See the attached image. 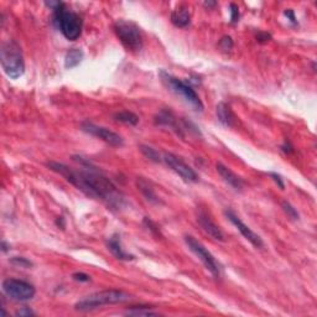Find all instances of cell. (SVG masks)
<instances>
[{
	"instance_id": "6da1fadb",
	"label": "cell",
	"mask_w": 317,
	"mask_h": 317,
	"mask_svg": "<svg viewBox=\"0 0 317 317\" xmlns=\"http://www.w3.org/2000/svg\"><path fill=\"white\" fill-rule=\"evenodd\" d=\"M74 160L81 164L82 167L74 168L56 161L47 162L46 166L54 173L65 177L66 181L82 191L87 196L103 201L110 207L120 208L123 206L124 197L121 192L100 168L95 167L89 160L81 156H74Z\"/></svg>"
},
{
	"instance_id": "7a4b0ae2",
	"label": "cell",
	"mask_w": 317,
	"mask_h": 317,
	"mask_svg": "<svg viewBox=\"0 0 317 317\" xmlns=\"http://www.w3.org/2000/svg\"><path fill=\"white\" fill-rule=\"evenodd\" d=\"M0 62L5 75L11 80H17L25 74V61L21 47L14 40H8L2 45Z\"/></svg>"
},
{
	"instance_id": "3957f363",
	"label": "cell",
	"mask_w": 317,
	"mask_h": 317,
	"mask_svg": "<svg viewBox=\"0 0 317 317\" xmlns=\"http://www.w3.org/2000/svg\"><path fill=\"white\" fill-rule=\"evenodd\" d=\"M130 299L129 294L117 289L102 290V291L93 292L91 295L86 296L82 300L77 301L75 305V310L80 312H87V311L97 310L106 305H115L126 302Z\"/></svg>"
},
{
	"instance_id": "277c9868",
	"label": "cell",
	"mask_w": 317,
	"mask_h": 317,
	"mask_svg": "<svg viewBox=\"0 0 317 317\" xmlns=\"http://www.w3.org/2000/svg\"><path fill=\"white\" fill-rule=\"evenodd\" d=\"M54 24L69 41H75L82 34L83 20L75 11L66 8L65 3L54 10Z\"/></svg>"
},
{
	"instance_id": "5b68a950",
	"label": "cell",
	"mask_w": 317,
	"mask_h": 317,
	"mask_svg": "<svg viewBox=\"0 0 317 317\" xmlns=\"http://www.w3.org/2000/svg\"><path fill=\"white\" fill-rule=\"evenodd\" d=\"M114 33L121 45L130 52H139L142 48V35L140 28L130 20H117L114 22Z\"/></svg>"
},
{
	"instance_id": "8992f818",
	"label": "cell",
	"mask_w": 317,
	"mask_h": 317,
	"mask_svg": "<svg viewBox=\"0 0 317 317\" xmlns=\"http://www.w3.org/2000/svg\"><path fill=\"white\" fill-rule=\"evenodd\" d=\"M160 75H161L162 81H164L165 84H166L171 91L176 93V94L180 95L181 98H184V100L187 102L196 112H202L205 106H203L200 95L194 92V89L192 88L190 84H187L182 80H180V78L174 77V76L168 75L164 71H162Z\"/></svg>"
},
{
	"instance_id": "52a82bcc",
	"label": "cell",
	"mask_w": 317,
	"mask_h": 317,
	"mask_svg": "<svg viewBox=\"0 0 317 317\" xmlns=\"http://www.w3.org/2000/svg\"><path fill=\"white\" fill-rule=\"evenodd\" d=\"M185 243H186V246L188 247V249H190V251L193 253V254L196 255L201 261H202L203 265H205L206 269H207L208 272L213 275V278H216V279L220 278V275H221L220 264H218L216 258L212 255V253L207 251V248H206L202 243L199 242L196 238L192 237V235H186Z\"/></svg>"
},
{
	"instance_id": "ba28073f",
	"label": "cell",
	"mask_w": 317,
	"mask_h": 317,
	"mask_svg": "<svg viewBox=\"0 0 317 317\" xmlns=\"http://www.w3.org/2000/svg\"><path fill=\"white\" fill-rule=\"evenodd\" d=\"M2 287L5 295L15 301H29L34 299L36 294V289L33 284L20 279H5Z\"/></svg>"
},
{
	"instance_id": "9c48e42d",
	"label": "cell",
	"mask_w": 317,
	"mask_h": 317,
	"mask_svg": "<svg viewBox=\"0 0 317 317\" xmlns=\"http://www.w3.org/2000/svg\"><path fill=\"white\" fill-rule=\"evenodd\" d=\"M81 129L83 130L84 133L89 134V135L95 136V138L101 139L107 144H109L110 147L114 148H120L124 145V139L121 138L119 134L115 132H112V130L108 129L106 127H101L97 126V124L92 123V121H83L81 124Z\"/></svg>"
},
{
	"instance_id": "30bf717a",
	"label": "cell",
	"mask_w": 317,
	"mask_h": 317,
	"mask_svg": "<svg viewBox=\"0 0 317 317\" xmlns=\"http://www.w3.org/2000/svg\"><path fill=\"white\" fill-rule=\"evenodd\" d=\"M162 162H165L174 173H176L177 175L181 177L182 180H185V181L187 182L199 181V175H197L196 171H194L191 166H188L184 160L180 159L179 156L175 155V154L173 153L162 154Z\"/></svg>"
},
{
	"instance_id": "8fae6325",
	"label": "cell",
	"mask_w": 317,
	"mask_h": 317,
	"mask_svg": "<svg viewBox=\"0 0 317 317\" xmlns=\"http://www.w3.org/2000/svg\"><path fill=\"white\" fill-rule=\"evenodd\" d=\"M226 216L229 220V222H231L232 225H233L235 228L240 232V234H242L243 237L252 244V246H254L255 248H263L264 247L263 239H261V238L259 237L254 231H252V229L249 228V227L247 226L246 223H244L243 221L240 220V218L238 217L233 211H232V209H227Z\"/></svg>"
},
{
	"instance_id": "7c38bea8",
	"label": "cell",
	"mask_w": 317,
	"mask_h": 317,
	"mask_svg": "<svg viewBox=\"0 0 317 317\" xmlns=\"http://www.w3.org/2000/svg\"><path fill=\"white\" fill-rule=\"evenodd\" d=\"M197 222L201 226V228L207 233L212 239L218 240V242H225V234L221 231V228L216 223L212 221V218L208 216V213L203 209H200L197 212Z\"/></svg>"
},
{
	"instance_id": "4fadbf2b",
	"label": "cell",
	"mask_w": 317,
	"mask_h": 317,
	"mask_svg": "<svg viewBox=\"0 0 317 317\" xmlns=\"http://www.w3.org/2000/svg\"><path fill=\"white\" fill-rule=\"evenodd\" d=\"M217 173L220 174V176L222 177L223 181L226 184H228L232 188H234L235 191H242L244 188V181L242 177H239L237 174L233 173L229 167H227L226 165H223L222 162H217L216 165Z\"/></svg>"
},
{
	"instance_id": "5bb4252c",
	"label": "cell",
	"mask_w": 317,
	"mask_h": 317,
	"mask_svg": "<svg viewBox=\"0 0 317 317\" xmlns=\"http://www.w3.org/2000/svg\"><path fill=\"white\" fill-rule=\"evenodd\" d=\"M155 124L162 127H168L174 130V132L179 134V135L184 136L182 134V129L179 126V121H177V118L174 115V113L171 110L167 109H162L156 114L155 117Z\"/></svg>"
},
{
	"instance_id": "9a60e30c",
	"label": "cell",
	"mask_w": 317,
	"mask_h": 317,
	"mask_svg": "<svg viewBox=\"0 0 317 317\" xmlns=\"http://www.w3.org/2000/svg\"><path fill=\"white\" fill-rule=\"evenodd\" d=\"M107 246H108V249L110 251V253H112L115 258L119 259V260L128 261V260H133L134 259V255L129 254V253H127L123 249V247H121V243H120V237H119L118 234L112 235V237L108 239V242H107Z\"/></svg>"
},
{
	"instance_id": "2e32d148",
	"label": "cell",
	"mask_w": 317,
	"mask_h": 317,
	"mask_svg": "<svg viewBox=\"0 0 317 317\" xmlns=\"http://www.w3.org/2000/svg\"><path fill=\"white\" fill-rule=\"evenodd\" d=\"M136 186H138V190L141 192V194L145 197L148 202L153 203V205H159L160 200L150 181H148L144 177H138L136 179Z\"/></svg>"
},
{
	"instance_id": "e0dca14e",
	"label": "cell",
	"mask_w": 317,
	"mask_h": 317,
	"mask_svg": "<svg viewBox=\"0 0 317 317\" xmlns=\"http://www.w3.org/2000/svg\"><path fill=\"white\" fill-rule=\"evenodd\" d=\"M216 114L218 120L226 127H234L235 126V115L233 110L227 103H220L216 108Z\"/></svg>"
},
{
	"instance_id": "ac0fdd59",
	"label": "cell",
	"mask_w": 317,
	"mask_h": 317,
	"mask_svg": "<svg viewBox=\"0 0 317 317\" xmlns=\"http://www.w3.org/2000/svg\"><path fill=\"white\" fill-rule=\"evenodd\" d=\"M171 22L176 26V28L184 29L186 26L190 25L191 22V15L190 11L186 7H179L171 13Z\"/></svg>"
},
{
	"instance_id": "d6986e66",
	"label": "cell",
	"mask_w": 317,
	"mask_h": 317,
	"mask_svg": "<svg viewBox=\"0 0 317 317\" xmlns=\"http://www.w3.org/2000/svg\"><path fill=\"white\" fill-rule=\"evenodd\" d=\"M83 56V51L81 48H71V50L67 51L65 56V67L68 69L75 68L82 62Z\"/></svg>"
},
{
	"instance_id": "ffe728a7",
	"label": "cell",
	"mask_w": 317,
	"mask_h": 317,
	"mask_svg": "<svg viewBox=\"0 0 317 317\" xmlns=\"http://www.w3.org/2000/svg\"><path fill=\"white\" fill-rule=\"evenodd\" d=\"M114 120L119 121V123L127 124V126H136L139 123V117L135 113L129 112V110H123V112H118L114 114Z\"/></svg>"
},
{
	"instance_id": "44dd1931",
	"label": "cell",
	"mask_w": 317,
	"mask_h": 317,
	"mask_svg": "<svg viewBox=\"0 0 317 317\" xmlns=\"http://www.w3.org/2000/svg\"><path fill=\"white\" fill-rule=\"evenodd\" d=\"M127 315L129 316H159L160 313L158 311H154L153 307L150 306H130L129 309L126 311Z\"/></svg>"
},
{
	"instance_id": "7402d4cb",
	"label": "cell",
	"mask_w": 317,
	"mask_h": 317,
	"mask_svg": "<svg viewBox=\"0 0 317 317\" xmlns=\"http://www.w3.org/2000/svg\"><path fill=\"white\" fill-rule=\"evenodd\" d=\"M140 151L145 158L151 160V161L162 162V156L160 155L159 151L149 147V145H140Z\"/></svg>"
},
{
	"instance_id": "603a6c76",
	"label": "cell",
	"mask_w": 317,
	"mask_h": 317,
	"mask_svg": "<svg viewBox=\"0 0 317 317\" xmlns=\"http://www.w3.org/2000/svg\"><path fill=\"white\" fill-rule=\"evenodd\" d=\"M281 207H283L284 212L287 214L290 218H292V220H299V212L296 211V208H294L291 205H290L287 201H284L283 203H281Z\"/></svg>"
},
{
	"instance_id": "cb8c5ba5",
	"label": "cell",
	"mask_w": 317,
	"mask_h": 317,
	"mask_svg": "<svg viewBox=\"0 0 317 317\" xmlns=\"http://www.w3.org/2000/svg\"><path fill=\"white\" fill-rule=\"evenodd\" d=\"M10 261L14 264V265L20 266V267H31L33 266V263H31L29 259L22 258V257H14V258L10 259Z\"/></svg>"
},
{
	"instance_id": "d4e9b609",
	"label": "cell",
	"mask_w": 317,
	"mask_h": 317,
	"mask_svg": "<svg viewBox=\"0 0 317 317\" xmlns=\"http://www.w3.org/2000/svg\"><path fill=\"white\" fill-rule=\"evenodd\" d=\"M144 225H145V227H148V229H149V231L154 235H155V237H161V233H160L159 227L156 226L155 223H154L153 221L150 220V218H148V217L144 218Z\"/></svg>"
},
{
	"instance_id": "484cf974",
	"label": "cell",
	"mask_w": 317,
	"mask_h": 317,
	"mask_svg": "<svg viewBox=\"0 0 317 317\" xmlns=\"http://www.w3.org/2000/svg\"><path fill=\"white\" fill-rule=\"evenodd\" d=\"M220 47L223 51H231L233 48V40L231 36H223L220 41Z\"/></svg>"
},
{
	"instance_id": "4316f807",
	"label": "cell",
	"mask_w": 317,
	"mask_h": 317,
	"mask_svg": "<svg viewBox=\"0 0 317 317\" xmlns=\"http://www.w3.org/2000/svg\"><path fill=\"white\" fill-rule=\"evenodd\" d=\"M229 13H231V22L232 24H237L239 21V8L237 7L235 4H231L229 5Z\"/></svg>"
},
{
	"instance_id": "83f0119b",
	"label": "cell",
	"mask_w": 317,
	"mask_h": 317,
	"mask_svg": "<svg viewBox=\"0 0 317 317\" xmlns=\"http://www.w3.org/2000/svg\"><path fill=\"white\" fill-rule=\"evenodd\" d=\"M267 175H269L270 179H272L273 181L278 185V187H280L281 190H284L285 184H284V180H283V177H281V175H279L278 173H269Z\"/></svg>"
},
{
	"instance_id": "f1b7e54d",
	"label": "cell",
	"mask_w": 317,
	"mask_h": 317,
	"mask_svg": "<svg viewBox=\"0 0 317 317\" xmlns=\"http://www.w3.org/2000/svg\"><path fill=\"white\" fill-rule=\"evenodd\" d=\"M15 316L17 317H30V316H35V312L30 307H21V309L16 310Z\"/></svg>"
},
{
	"instance_id": "f546056e",
	"label": "cell",
	"mask_w": 317,
	"mask_h": 317,
	"mask_svg": "<svg viewBox=\"0 0 317 317\" xmlns=\"http://www.w3.org/2000/svg\"><path fill=\"white\" fill-rule=\"evenodd\" d=\"M72 278H74L76 281H81V283H87V281L91 280V276L86 274V273H75V274L72 275Z\"/></svg>"
},
{
	"instance_id": "4dcf8cb0",
	"label": "cell",
	"mask_w": 317,
	"mask_h": 317,
	"mask_svg": "<svg viewBox=\"0 0 317 317\" xmlns=\"http://www.w3.org/2000/svg\"><path fill=\"white\" fill-rule=\"evenodd\" d=\"M257 39H258L259 42H266V41H269L270 39H272V36H270V35L267 33H259L257 35Z\"/></svg>"
},
{
	"instance_id": "1f68e13d",
	"label": "cell",
	"mask_w": 317,
	"mask_h": 317,
	"mask_svg": "<svg viewBox=\"0 0 317 317\" xmlns=\"http://www.w3.org/2000/svg\"><path fill=\"white\" fill-rule=\"evenodd\" d=\"M285 15L289 17L290 21H291L292 24H296V16L292 9H286V10H285Z\"/></svg>"
},
{
	"instance_id": "d6a6232c",
	"label": "cell",
	"mask_w": 317,
	"mask_h": 317,
	"mask_svg": "<svg viewBox=\"0 0 317 317\" xmlns=\"http://www.w3.org/2000/svg\"><path fill=\"white\" fill-rule=\"evenodd\" d=\"M281 150H283L284 153H286V154L294 153V148L291 147V144H290L289 141H285L284 142V145H283V147H281Z\"/></svg>"
},
{
	"instance_id": "836d02e7",
	"label": "cell",
	"mask_w": 317,
	"mask_h": 317,
	"mask_svg": "<svg viewBox=\"0 0 317 317\" xmlns=\"http://www.w3.org/2000/svg\"><path fill=\"white\" fill-rule=\"evenodd\" d=\"M56 225L59 226L60 228H62V229L65 228V226H66V225H65V218H63V217H59V218H57V220H56Z\"/></svg>"
},
{
	"instance_id": "e575fe53",
	"label": "cell",
	"mask_w": 317,
	"mask_h": 317,
	"mask_svg": "<svg viewBox=\"0 0 317 317\" xmlns=\"http://www.w3.org/2000/svg\"><path fill=\"white\" fill-rule=\"evenodd\" d=\"M203 5H205V8H208V9H211V8L216 7V5H217V3H216V2H205V3H203Z\"/></svg>"
},
{
	"instance_id": "d590c367",
	"label": "cell",
	"mask_w": 317,
	"mask_h": 317,
	"mask_svg": "<svg viewBox=\"0 0 317 317\" xmlns=\"http://www.w3.org/2000/svg\"><path fill=\"white\" fill-rule=\"evenodd\" d=\"M9 249H10V246H9V244H7V242H4V240H3L2 242V251L3 252H8Z\"/></svg>"
}]
</instances>
